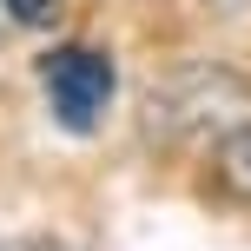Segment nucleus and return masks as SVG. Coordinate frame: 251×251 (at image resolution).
<instances>
[{"instance_id":"f257e3e1","label":"nucleus","mask_w":251,"mask_h":251,"mask_svg":"<svg viewBox=\"0 0 251 251\" xmlns=\"http://www.w3.org/2000/svg\"><path fill=\"white\" fill-rule=\"evenodd\" d=\"M245 119H251V86L231 73V66L199 60V66L165 73L159 86L146 93V119H139V126H146L152 146L178 152V146H199V139L238 132Z\"/></svg>"},{"instance_id":"f03ea898","label":"nucleus","mask_w":251,"mask_h":251,"mask_svg":"<svg viewBox=\"0 0 251 251\" xmlns=\"http://www.w3.org/2000/svg\"><path fill=\"white\" fill-rule=\"evenodd\" d=\"M40 93H47V113L66 126V132H93L106 113H113L119 93V66L106 47H86V40H66V47L40 53Z\"/></svg>"},{"instance_id":"7ed1b4c3","label":"nucleus","mask_w":251,"mask_h":251,"mask_svg":"<svg viewBox=\"0 0 251 251\" xmlns=\"http://www.w3.org/2000/svg\"><path fill=\"white\" fill-rule=\"evenodd\" d=\"M218 185H225L231 199L251 205V119L238 126V132L218 139Z\"/></svg>"},{"instance_id":"20e7f679","label":"nucleus","mask_w":251,"mask_h":251,"mask_svg":"<svg viewBox=\"0 0 251 251\" xmlns=\"http://www.w3.org/2000/svg\"><path fill=\"white\" fill-rule=\"evenodd\" d=\"M53 13H60V0H0V47H13L20 33L53 26Z\"/></svg>"},{"instance_id":"39448f33","label":"nucleus","mask_w":251,"mask_h":251,"mask_svg":"<svg viewBox=\"0 0 251 251\" xmlns=\"http://www.w3.org/2000/svg\"><path fill=\"white\" fill-rule=\"evenodd\" d=\"M0 251H86L73 238H47V231H26V238H0Z\"/></svg>"},{"instance_id":"423d86ee","label":"nucleus","mask_w":251,"mask_h":251,"mask_svg":"<svg viewBox=\"0 0 251 251\" xmlns=\"http://www.w3.org/2000/svg\"><path fill=\"white\" fill-rule=\"evenodd\" d=\"M212 7H218V13H245L251 0H212Z\"/></svg>"}]
</instances>
